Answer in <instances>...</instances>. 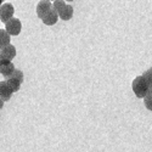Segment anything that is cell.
<instances>
[{
    "label": "cell",
    "instance_id": "obj_1",
    "mask_svg": "<svg viewBox=\"0 0 152 152\" xmlns=\"http://www.w3.org/2000/svg\"><path fill=\"white\" fill-rule=\"evenodd\" d=\"M132 88H133V91L134 94L136 95V97L139 99H145L146 95L150 93V86L148 84L146 83L145 78L142 77V75H139V77H136L133 83H132Z\"/></svg>",
    "mask_w": 152,
    "mask_h": 152
},
{
    "label": "cell",
    "instance_id": "obj_2",
    "mask_svg": "<svg viewBox=\"0 0 152 152\" xmlns=\"http://www.w3.org/2000/svg\"><path fill=\"white\" fill-rule=\"evenodd\" d=\"M22 82H23V73L20 69H15V72L9 78H6V83L9 84V86L11 88V90L14 93L20 90Z\"/></svg>",
    "mask_w": 152,
    "mask_h": 152
},
{
    "label": "cell",
    "instance_id": "obj_3",
    "mask_svg": "<svg viewBox=\"0 0 152 152\" xmlns=\"http://www.w3.org/2000/svg\"><path fill=\"white\" fill-rule=\"evenodd\" d=\"M14 12H15V7L12 6V4H3L1 6H0V20H1V22L6 23L9 22L11 18H14L12 16H14Z\"/></svg>",
    "mask_w": 152,
    "mask_h": 152
},
{
    "label": "cell",
    "instance_id": "obj_4",
    "mask_svg": "<svg viewBox=\"0 0 152 152\" xmlns=\"http://www.w3.org/2000/svg\"><path fill=\"white\" fill-rule=\"evenodd\" d=\"M22 28V23L18 18H11L9 22L5 23V31L10 35H18Z\"/></svg>",
    "mask_w": 152,
    "mask_h": 152
},
{
    "label": "cell",
    "instance_id": "obj_5",
    "mask_svg": "<svg viewBox=\"0 0 152 152\" xmlns=\"http://www.w3.org/2000/svg\"><path fill=\"white\" fill-rule=\"evenodd\" d=\"M15 66L14 63H12L11 61L9 60H1V62H0V73H1L5 78H9L10 75L15 72Z\"/></svg>",
    "mask_w": 152,
    "mask_h": 152
},
{
    "label": "cell",
    "instance_id": "obj_6",
    "mask_svg": "<svg viewBox=\"0 0 152 152\" xmlns=\"http://www.w3.org/2000/svg\"><path fill=\"white\" fill-rule=\"evenodd\" d=\"M51 9H53V6H51V1H50V0H40V1L38 3V5H37V15H38V17L42 20L46 12H49Z\"/></svg>",
    "mask_w": 152,
    "mask_h": 152
},
{
    "label": "cell",
    "instance_id": "obj_7",
    "mask_svg": "<svg viewBox=\"0 0 152 152\" xmlns=\"http://www.w3.org/2000/svg\"><path fill=\"white\" fill-rule=\"evenodd\" d=\"M57 20H58V14L54 9H51L49 12H46L44 15V17L42 18L43 23L46 24V26H54V24L57 22Z\"/></svg>",
    "mask_w": 152,
    "mask_h": 152
},
{
    "label": "cell",
    "instance_id": "obj_8",
    "mask_svg": "<svg viewBox=\"0 0 152 152\" xmlns=\"http://www.w3.org/2000/svg\"><path fill=\"white\" fill-rule=\"evenodd\" d=\"M0 56H1L3 60H9L11 61L16 56V48L14 45H7L6 48H4L3 50H0Z\"/></svg>",
    "mask_w": 152,
    "mask_h": 152
},
{
    "label": "cell",
    "instance_id": "obj_9",
    "mask_svg": "<svg viewBox=\"0 0 152 152\" xmlns=\"http://www.w3.org/2000/svg\"><path fill=\"white\" fill-rule=\"evenodd\" d=\"M12 93H14V91L11 90V88L9 86V84L6 83V80L0 82V97H1L4 101L10 100Z\"/></svg>",
    "mask_w": 152,
    "mask_h": 152
},
{
    "label": "cell",
    "instance_id": "obj_10",
    "mask_svg": "<svg viewBox=\"0 0 152 152\" xmlns=\"http://www.w3.org/2000/svg\"><path fill=\"white\" fill-rule=\"evenodd\" d=\"M73 16V7L71 5H66L65 7H63L60 12H58V17L63 21H68L71 20Z\"/></svg>",
    "mask_w": 152,
    "mask_h": 152
},
{
    "label": "cell",
    "instance_id": "obj_11",
    "mask_svg": "<svg viewBox=\"0 0 152 152\" xmlns=\"http://www.w3.org/2000/svg\"><path fill=\"white\" fill-rule=\"evenodd\" d=\"M10 45V34L5 29H0V50Z\"/></svg>",
    "mask_w": 152,
    "mask_h": 152
},
{
    "label": "cell",
    "instance_id": "obj_12",
    "mask_svg": "<svg viewBox=\"0 0 152 152\" xmlns=\"http://www.w3.org/2000/svg\"><path fill=\"white\" fill-rule=\"evenodd\" d=\"M66 5H67V4L65 3V0H55L54 4H53V9L58 14V12H60L63 7H65Z\"/></svg>",
    "mask_w": 152,
    "mask_h": 152
},
{
    "label": "cell",
    "instance_id": "obj_13",
    "mask_svg": "<svg viewBox=\"0 0 152 152\" xmlns=\"http://www.w3.org/2000/svg\"><path fill=\"white\" fill-rule=\"evenodd\" d=\"M142 77L145 78L146 83L148 84L150 89H152V67H151L150 69H147V71H146V72L142 74Z\"/></svg>",
    "mask_w": 152,
    "mask_h": 152
},
{
    "label": "cell",
    "instance_id": "obj_14",
    "mask_svg": "<svg viewBox=\"0 0 152 152\" xmlns=\"http://www.w3.org/2000/svg\"><path fill=\"white\" fill-rule=\"evenodd\" d=\"M144 104H145V107L150 111H152V95L147 94L146 97L144 99Z\"/></svg>",
    "mask_w": 152,
    "mask_h": 152
},
{
    "label": "cell",
    "instance_id": "obj_15",
    "mask_svg": "<svg viewBox=\"0 0 152 152\" xmlns=\"http://www.w3.org/2000/svg\"><path fill=\"white\" fill-rule=\"evenodd\" d=\"M3 106H4V100H3L1 97H0V110L3 108Z\"/></svg>",
    "mask_w": 152,
    "mask_h": 152
},
{
    "label": "cell",
    "instance_id": "obj_16",
    "mask_svg": "<svg viewBox=\"0 0 152 152\" xmlns=\"http://www.w3.org/2000/svg\"><path fill=\"white\" fill-rule=\"evenodd\" d=\"M4 1H5V0H0V6L3 5V3H4Z\"/></svg>",
    "mask_w": 152,
    "mask_h": 152
},
{
    "label": "cell",
    "instance_id": "obj_17",
    "mask_svg": "<svg viewBox=\"0 0 152 152\" xmlns=\"http://www.w3.org/2000/svg\"><path fill=\"white\" fill-rule=\"evenodd\" d=\"M150 95H152V89H150V93H148Z\"/></svg>",
    "mask_w": 152,
    "mask_h": 152
},
{
    "label": "cell",
    "instance_id": "obj_18",
    "mask_svg": "<svg viewBox=\"0 0 152 152\" xmlns=\"http://www.w3.org/2000/svg\"><path fill=\"white\" fill-rule=\"evenodd\" d=\"M66 1H73V0H66Z\"/></svg>",
    "mask_w": 152,
    "mask_h": 152
},
{
    "label": "cell",
    "instance_id": "obj_19",
    "mask_svg": "<svg viewBox=\"0 0 152 152\" xmlns=\"http://www.w3.org/2000/svg\"><path fill=\"white\" fill-rule=\"evenodd\" d=\"M1 60H3V58H1V56H0V62H1Z\"/></svg>",
    "mask_w": 152,
    "mask_h": 152
},
{
    "label": "cell",
    "instance_id": "obj_20",
    "mask_svg": "<svg viewBox=\"0 0 152 152\" xmlns=\"http://www.w3.org/2000/svg\"><path fill=\"white\" fill-rule=\"evenodd\" d=\"M50 1H51V0H50ZM54 1H55V0H54Z\"/></svg>",
    "mask_w": 152,
    "mask_h": 152
}]
</instances>
